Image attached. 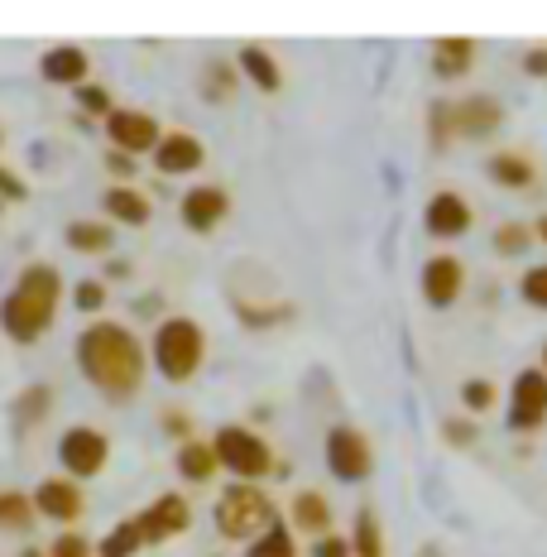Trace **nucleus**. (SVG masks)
<instances>
[{"mask_svg":"<svg viewBox=\"0 0 547 557\" xmlns=\"http://www.w3.org/2000/svg\"><path fill=\"white\" fill-rule=\"evenodd\" d=\"M77 370H83L107 399L125 404L145 385V346H139V336L130 327H121V322H91V327L77 336Z\"/></svg>","mask_w":547,"mask_h":557,"instance_id":"obj_1","label":"nucleus"},{"mask_svg":"<svg viewBox=\"0 0 547 557\" xmlns=\"http://www.w3.org/2000/svg\"><path fill=\"white\" fill-rule=\"evenodd\" d=\"M58 298H63V274L53 270V264H25L15 278V288H10L5 298H0V332L10 336V342L29 346L39 342L43 332L53 327L58 318Z\"/></svg>","mask_w":547,"mask_h":557,"instance_id":"obj_2","label":"nucleus"},{"mask_svg":"<svg viewBox=\"0 0 547 557\" xmlns=\"http://www.w3.org/2000/svg\"><path fill=\"white\" fill-rule=\"evenodd\" d=\"M149 356H154V370L169 380V385H188L207 361V332L197 327L192 318H164L154 332Z\"/></svg>","mask_w":547,"mask_h":557,"instance_id":"obj_3","label":"nucleus"},{"mask_svg":"<svg viewBox=\"0 0 547 557\" xmlns=\"http://www.w3.org/2000/svg\"><path fill=\"white\" fill-rule=\"evenodd\" d=\"M216 533L221 539H231V543H254L264 529L274 524V500L260 491V485H246V481H236L226 495L216 500Z\"/></svg>","mask_w":547,"mask_h":557,"instance_id":"obj_4","label":"nucleus"},{"mask_svg":"<svg viewBox=\"0 0 547 557\" xmlns=\"http://www.w3.org/2000/svg\"><path fill=\"white\" fill-rule=\"evenodd\" d=\"M212 447H216V461L226 467L231 475H240L246 485H254L260 475H278L274 471V451L270 443H264L260 433H250V428H240V423H226L221 433L212 437Z\"/></svg>","mask_w":547,"mask_h":557,"instance_id":"obj_5","label":"nucleus"},{"mask_svg":"<svg viewBox=\"0 0 547 557\" xmlns=\"http://www.w3.org/2000/svg\"><path fill=\"white\" fill-rule=\"evenodd\" d=\"M111 457V437L101 428H67L58 437V467L67 471V481H87V475H101Z\"/></svg>","mask_w":547,"mask_h":557,"instance_id":"obj_6","label":"nucleus"},{"mask_svg":"<svg viewBox=\"0 0 547 557\" xmlns=\"http://www.w3.org/2000/svg\"><path fill=\"white\" fill-rule=\"evenodd\" d=\"M322 451H327V471L336 475V481H346V485L365 481V475L375 471V451H370V437L360 433V428L336 423L327 433V447Z\"/></svg>","mask_w":547,"mask_h":557,"instance_id":"obj_7","label":"nucleus"},{"mask_svg":"<svg viewBox=\"0 0 547 557\" xmlns=\"http://www.w3.org/2000/svg\"><path fill=\"white\" fill-rule=\"evenodd\" d=\"M107 139H111V149H121V154H154L159 149V139H164V131H159V121L149 111H135V107H115L107 121Z\"/></svg>","mask_w":547,"mask_h":557,"instance_id":"obj_8","label":"nucleus"},{"mask_svg":"<svg viewBox=\"0 0 547 557\" xmlns=\"http://www.w3.org/2000/svg\"><path fill=\"white\" fill-rule=\"evenodd\" d=\"M547 423V370H523L509 399V433H538Z\"/></svg>","mask_w":547,"mask_h":557,"instance_id":"obj_9","label":"nucleus"},{"mask_svg":"<svg viewBox=\"0 0 547 557\" xmlns=\"http://www.w3.org/2000/svg\"><path fill=\"white\" fill-rule=\"evenodd\" d=\"M192 524V509H188V500L183 495H159L149 509H139L135 515V529H139V539H145V548H154V543H164V539H173V533H183Z\"/></svg>","mask_w":547,"mask_h":557,"instance_id":"obj_10","label":"nucleus"},{"mask_svg":"<svg viewBox=\"0 0 547 557\" xmlns=\"http://www.w3.org/2000/svg\"><path fill=\"white\" fill-rule=\"evenodd\" d=\"M423 226H427V236H437V240H461L465 231L475 226V212H471V202H465L461 193L442 188V193L427 197V207H423Z\"/></svg>","mask_w":547,"mask_h":557,"instance_id":"obj_11","label":"nucleus"},{"mask_svg":"<svg viewBox=\"0 0 547 557\" xmlns=\"http://www.w3.org/2000/svg\"><path fill=\"white\" fill-rule=\"evenodd\" d=\"M499 125H505V107L495 97H485V91L451 101V131H457V139H490Z\"/></svg>","mask_w":547,"mask_h":557,"instance_id":"obj_12","label":"nucleus"},{"mask_svg":"<svg viewBox=\"0 0 547 557\" xmlns=\"http://www.w3.org/2000/svg\"><path fill=\"white\" fill-rule=\"evenodd\" d=\"M226 212H231V193L216 188V183H197V188H188V193H183V202H178L183 226L202 231V236L226 222Z\"/></svg>","mask_w":547,"mask_h":557,"instance_id":"obj_13","label":"nucleus"},{"mask_svg":"<svg viewBox=\"0 0 547 557\" xmlns=\"http://www.w3.org/2000/svg\"><path fill=\"white\" fill-rule=\"evenodd\" d=\"M34 509H39L43 519H53V524H77V519L87 515V500H83V491H77V481L49 475V481H39V491H34Z\"/></svg>","mask_w":547,"mask_h":557,"instance_id":"obj_14","label":"nucleus"},{"mask_svg":"<svg viewBox=\"0 0 547 557\" xmlns=\"http://www.w3.org/2000/svg\"><path fill=\"white\" fill-rule=\"evenodd\" d=\"M202 164H207V149H202V139L188 131H169L154 149V169L164 173V178H183V173H197Z\"/></svg>","mask_w":547,"mask_h":557,"instance_id":"obj_15","label":"nucleus"},{"mask_svg":"<svg viewBox=\"0 0 547 557\" xmlns=\"http://www.w3.org/2000/svg\"><path fill=\"white\" fill-rule=\"evenodd\" d=\"M461 288H465V264L457 255H433L423 264V298L433 308H451L461 298Z\"/></svg>","mask_w":547,"mask_h":557,"instance_id":"obj_16","label":"nucleus"},{"mask_svg":"<svg viewBox=\"0 0 547 557\" xmlns=\"http://www.w3.org/2000/svg\"><path fill=\"white\" fill-rule=\"evenodd\" d=\"M87 67H91V58H87V49H77V44H58V49H49L39 58V77H43V83L67 87V91H77L87 83Z\"/></svg>","mask_w":547,"mask_h":557,"instance_id":"obj_17","label":"nucleus"},{"mask_svg":"<svg viewBox=\"0 0 547 557\" xmlns=\"http://www.w3.org/2000/svg\"><path fill=\"white\" fill-rule=\"evenodd\" d=\"M475 67V39H465V34H447V39L433 44V73L442 83H457Z\"/></svg>","mask_w":547,"mask_h":557,"instance_id":"obj_18","label":"nucleus"},{"mask_svg":"<svg viewBox=\"0 0 547 557\" xmlns=\"http://www.w3.org/2000/svg\"><path fill=\"white\" fill-rule=\"evenodd\" d=\"M101 207H107V216L121 226H145L149 216H154V202H149L139 188H130V183H111L107 197H101Z\"/></svg>","mask_w":547,"mask_h":557,"instance_id":"obj_19","label":"nucleus"},{"mask_svg":"<svg viewBox=\"0 0 547 557\" xmlns=\"http://www.w3.org/2000/svg\"><path fill=\"white\" fill-rule=\"evenodd\" d=\"M288 509H294V529L308 533V539H327L332 533V505L322 491H298Z\"/></svg>","mask_w":547,"mask_h":557,"instance_id":"obj_20","label":"nucleus"},{"mask_svg":"<svg viewBox=\"0 0 547 557\" xmlns=\"http://www.w3.org/2000/svg\"><path fill=\"white\" fill-rule=\"evenodd\" d=\"M485 173H490L499 188H533V178H538V169H533V159L523 154V149H499V154H490Z\"/></svg>","mask_w":547,"mask_h":557,"instance_id":"obj_21","label":"nucleus"},{"mask_svg":"<svg viewBox=\"0 0 547 557\" xmlns=\"http://www.w3.org/2000/svg\"><path fill=\"white\" fill-rule=\"evenodd\" d=\"M216 471H221V461H216V447L212 443H197V437H192V443L178 447V475H183V481L207 485Z\"/></svg>","mask_w":547,"mask_h":557,"instance_id":"obj_22","label":"nucleus"},{"mask_svg":"<svg viewBox=\"0 0 547 557\" xmlns=\"http://www.w3.org/2000/svg\"><path fill=\"white\" fill-rule=\"evenodd\" d=\"M236 67H240V73H246L260 91H278V87H284V73H278L274 53H270V49H260V44H246V49H240V63H236Z\"/></svg>","mask_w":547,"mask_h":557,"instance_id":"obj_23","label":"nucleus"},{"mask_svg":"<svg viewBox=\"0 0 547 557\" xmlns=\"http://www.w3.org/2000/svg\"><path fill=\"white\" fill-rule=\"evenodd\" d=\"M63 240H67V246H73L77 255H111L115 226H111V222H67Z\"/></svg>","mask_w":547,"mask_h":557,"instance_id":"obj_24","label":"nucleus"},{"mask_svg":"<svg viewBox=\"0 0 547 557\" xmlns=\"http://www.w3.org/2000/svg\"><path fill=\"white\" fill-rule=\"evenodd\" d=\"M351 557H384V529L375 509H356V529H351Z\"/></svg>","mask_w":547,"mask_h":557,"instance_id":"obj_25","label":"nucleus"},{"mask_svg":"<svg viewBox=\"0 0 547 557\" xmlns=\"http://www.w3.org/2000/svg\"><path fill=\"white\" fill-rule=\"evenodd\" d=\"M34 495L25 491H0V533H25L34 524Z\"/></svg>","mask_w":547,"mask_h":557,"instance_id":"obj_26","label":"nucleus"},{"mask_svg":"<svg viewBox=\"0 0 547 557\" xmlns=\"http://www.w3.org/2000/svg\"><path fill=\"white\" fill-rule=\"evenodd\" d=\"M250 557H298V539H294V524H284V519H274L270 529L254 539Z\"/></svg>","mask_w":547,"mask_h":557,"instance_id":"obj_27","label":"nucleus"},{"mask_svg":"<svg viewBox=\"0 0 547 557\" xmlns=\"http://www.w3.org/2000/svg\"><path fill=\"white\" fill-rule=\"evenodd\" d=\"M231 91H236V67H231L226 58H207V67H202V97L207 101H226Z\"/></svg>","mask_w":547,"mask_h":557,"instance_id":"obj_28","label":"nucleus"},{"mask_svg":"<svg viewBox=\"0 0 547 557\" xmlns=\"http://www.w3.org/2000/svg\"><path fill=\"white\" fill-rule=\"evenodd\" d=\"M139 548H145V539H139L135 519H125V524H115L107 539L97 543V557H135Z\"/></svg>","mask_w":547,"mask_h":557,"instance_id":"obj_29","label":"nucleus"},{"mask_svg":"<svg viewBox=\"0 0 547 557\" xmlns=\"http://www.w3.org/2000/svg\"><path fill=\"white\" fill-rule=\"evenodd\" d=\"M529 246H533V226H523V222H499L495 226V250L499 255H519Z\"/></svg>","mask_w":547,"mask_h":557,"instance_id":"obj_30","label":"nucleus"},{"mask_svg":"<svg viewBox=\"0 0 547 557\" xmlns=\"http://www.w3.org/2000/svg\"><path fill=\"white\" fill-rule=\"evenodd\" d=\"M73 308L87 312V318H97V312L107 308V284H101V278H83V284H73Z\"/></svg>","mask_w":547,"mask_h":557,"instance_id":"obj_31","label":"nucleus"},{"mask_svg":"<svg viewBox=\"0 0 547 557\" xmlns=\"http://www.w3.org/2000/svg\"><path fill=\"white\" fill-rule=\"evenodd\" d=\"M49 404H53V389H49V385H34V389H25V399L15 404V423L25 428L29 418H43V413H49Z\"/></svg>","mask_w":547,"mask_h":557,"instance_id":"obj_32","label":"nucleus"},{"mask_svg":"<svg viewBox=\"0 0 547 557\" xmlns=\"http://www.w3.org/2000/svg\"><path fill=\"white\" fill-rule=\"evenodd\" d=\"M73 97H77V107H83V115H101V121H107V115L115 111V107H111V91L97 87V83H83V87L73 91Z\"/></svg>","mask_w":547,"mask_h":557,"instance_id":"obj_33","label":"nucleus"},{"mask_svg":"<svg viewBox=\"0 0 547 557\" xmlns=\"http://www.w3.org/2000/svg\"><path fill=\"white\" fill-rule=\"evenodd\" d=\"M49 557H97V543H87L77 529H63L58 539L49 543Z\"/></svg>","mask_w":547,"mask_h":557,"instance_id":"obj_34","label":"nucleus"},{"mask_svg":"<svg viewBox=\"0 0 547 557\" xmlns=\"http://www.w3.org/2000/svg\"><path fill=\"white\" fill-rule=\"evenodd\" d=\"M461 404H465V413L495 409V385H490V380H465V385H461Z\"/></svg>","mask_w":547,"mask_h":557,"instance_id":"obj_35","label":"nucleus"},{"mask_svg":"<svg viewBox=\"0 0 547 557\" xmlns=\"http://www.w3.org/2000/svg\"><path fill=\"white\" fill-rule=\"evenodd\" d=\"M519 294H523V304L547 308V264H533V270L519 278Z\"/></svg>","mask_w":547,"mask_h":557,"instance_id":"obj_36","label":"nucleus"},{"mask_svg":"<svg viewBox=\"0 0 547 557\" xmlns=\"http://www.w3.org/2000/svg\"><path fill=\"white\" fill-rule=\"evenodd\" d=\"M427 121H433V145L447 149L451 139H457V131H451V101H437L433 111H427Z\"/></svg>","mask_w":547,"mask_h":557,"instance_id":"obj_37","label":"nucleus"},{"mask_svg":"<svg viewBox=\"0 0 547 557\" xmlns=\"http://www.w3.org/2000/svg\"><path fill=\"white\" fill-rule=\"evenodd\" d=\"M442 433H447V443H451V447H471L481 428H475L471 418H447V423H442Z\"/></svg>","mask_w":547,"mask_h":557,"instance_id":"obj_38","label":"nucleus"},{"mask_svg":"<svg viewBox=\"0 0 547 557\" xmlns=\"http://www.w3.org/2000/svg\"><path fill=\"white\" fill-rule=\"evenodd\" d=\"M164 433H169V437H178V447H183V443H192V413L164 409Z\"/></svg>","mask_w":547,"mask_h":557,"instance_id":"obj_39","label":"nucleus"},{"mask_svg":"<svg viewBox=\"0 0 547 557\" xmlns=\"http://www.w3.org/2000/svg\"><path fill=\"white\" fill-rule=\"evenodd\" d=\"M25 178H20V173L15 169H5V164H0V202H25Z\"/></svg>","mask_w":547,"mask_h":557,"instance_id":"obj_40","label":"nucleus"},{"mask_svg":"<svg viewBox=\"0 0 547 557\" xmlns=\"http://www.w3.org/2000/svg\"><path fill=\"white\" fill-rule=\"evenodd\" d=\"M312 557H351V539H336V533H327V539L312 543Z\"/></svg>","mask_w":547,"mask_h":557,"instance_id":"obj_41","label":"nucleus"},{"mask_svg":"<svg viewBox=\"0 0 547 557\" xmlns=\"http://www.w3.org/2000/svg\"><path fill=\"white\" fill-rule=\"evenodd\" d=\"M107 169H111V173H115V178H121V183H130L139 164H135L130 154H121V149H107Z\"/></svg>","mask_w":547,"mask_h":557,"instance_id":"obj_42","label":"nucleus"},{"mask_svg":"<svg viewBox=\"0 0 547 557\" xmlns=\"http://www.w3.org/2000/svg\"><path fill=\"white\" fill-rule=\"evenodd\" d=\"M523 73H529V77H547V49H529V53H523Z\"/></svg>","mask_w":547,"mask_h":557,"instance_id":"obj_43","label":"nucleus"},{"mask_svg":"<svg viewBox=\"0 0 547 557\" xmlns=\"http://www.w3.org/2000/svg\"><path fill=\"white\" fill-rule=\"evenodd\" d=\"M533 240H543V246H547V212L533 222Z\"/></svg>","mask_w":547,"mask_h":557,"instance_id":"obj_44","label":"nucleus"},{"mask_svg":"<svg viewBox=\"0 0 547 557\" xmlns=\"http://www.w3.org/2000/svg\"><path fill=\"white\" fill-rule=\"evenodd\" d=\"M125 274H130V264H125V260H115L111 270H107V278H125Z\"/></svg>","mask_w":547,"mask_h":557,"instance_id":"obj_45","label":"nucleus"},{"mask_svg":"<svg viewBox=\"0 0 547 557\" xmlns=\"http://www.w3.org/2000/svg\"><path fill=\"white\" fill-rule=\"evenodd\" d=\"M20 557H49V553H43V548H25V553H20Z\"/></svg>","mask_w":547,"mask_h":557,"instance_id":"obj_46","label":"nucleus"},{"mask_svg":"<svg viewBox=\"0 0 547 557\" xmlns=\"http://www.w3.org/2000/svg\"><path fill=\"white\" fill-rule=\"evenodd\" d=\"M543 370H547V346H543Z\"/></svg>","mask_w":547,"mask_h":557,"instance_id":"obj_47","label":"nucleus"},{"mask_svg":"<svg viewBox=\"0 0 547 557\" xmlns=\"http://www.w3.org/2000/svg\"><path fill=\"white\" fill-rule=\"evenodd\" d=\"M0 145H5V135H0Z\"/></svg>","mask_w":547,"mask_h":557,"instance_id":"obj_48","label":"nucleus"}]
</instances>
